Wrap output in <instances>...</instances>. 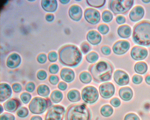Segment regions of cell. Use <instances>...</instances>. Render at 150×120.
<instances>
[{
    "label": "cell",
    "instance_id": "d590c367",
    "mask_svg": "<svg viewBox=\"0 0 150 120\" xmlns=\"http://www.w3.org/2000/svg\"><path fill=\"white\" fill-rule=\"evenodd\" d=\"M31 95L29 93L24 92L22 93L20 95V98L22 102L25 103H28L31 99Z\"/></svg>",
    "mask_w": 150,
    "mask_h": 120
},
{
    "label": "cell",
    "instance_id": "1f68e13d",
    "mask_svg": "<svg viewBox=\"0 0 150 120\" xmlns=\"http://www.w3.org/2000/svg\"><path fill=\"white\" fill-rule=\"evenodd\" d=\"M113 17L112 13L109 10H105L102 12V18L103 20L105 22H110L112 20Z\"/></svg>",
    "mask_w": 150,
    "mask_h": 120
},
{
    "label": "cell",
    "instance_id": "4dcf8cb0",
    "mask_svg": "<svg viewBox=\"0 0 150 120\" xmlns=\"http://www.w3.org/2000/svg\"><path fill=\"white\" fill-rule=\"evenodd\" d=\"M98 54L94 51L91 52L87 54L86 56V60L89 63H92L96 61L98 59Z\"/></svg>",
    "mask_w": 150,
    "mask_h": 120
},
{
    "label": "cell",
    "instance_id": "6da1fadb",
    "mask_svg": "<svg viewBox=\"0 0 150 120\" xmlns=\"http://www.w3.org/2000/svg\"><path fill=\"white\" fill-rule=\"evenodd\" d=\"M114 67L109 61L101 60L91 65L88 70L93 80L97 83L106 82L110 80Z\"/></svg>",
    "mask_w": 150,
    "mask_h": 120
},
{
    "label": "cell",
    "instance_id": "d4e9b609",
    "mask_svg": "<svg viewBox=\"0 0 150 120\" xmlns=\"http://www.w3.org/2000/svg\"><path fill=\"white\" fill-rule=\"evenodd\" d=\"M148 66L144 62L141 61L137 62L134 66V69L136 73L141 74H144L147 71Z\"/></svg>",
    "mask_w": 150,
    "mask_h": 120
},
{
    "label": "cell",
    "instance_id": "d6a6232c",
    "mask_svg": "<svg viewBox=\"0 0 150 120\" xmlns=\"http://www.w3.org/2000/svg\"><path fill=\"white\" fill-rule=\"evenodd\" d=\"M28 110L27 108L25 107H22L18 109L17 114L18 116L23 118L27 116L28 114Z\"/></svg>",
    "mask_w": 150,
    "mask_h": 120
},
{
    "label": "cell",
    "instance_id": "ab89813d",
    "mask_svg": "<svg viewBox=\"0 0 150 120\" xmlns=\"http://www.w3.org/2000/svg\"><path fill=\"white\" fill-rule=\"evenodd\" d=\"M57 54L54 52H50L48 55V59L50 61L54 62L56 61L57 59Z\"/></svg>",
    "mask_w": 150,
    "mask_h": 120
},
{
    "label": "cell",
    "instance_id": "b9f144b4",
    "mask_svg": "<svg viewBox=\"0 0 150 120\" xmlns=\"http://www.w3.org/2000/svg\"><path fill=\"white\" fill-rule=\"evenodd\" d=\"M142 80V77L141 76L137 74L134 75L132 78L133 83L135 84L140 83Z\"/></svg>",
    "mask_w": 150,
    "mask_h": 120
},
{
    "label": "cell",
    "instance_id": "f5cc1de1",
    "mask_svg": "<svg viewBox=\"0 0 150 120\" xmlns=\"http://www.w3.org/2000/svg\"><path fill=\"white\" fill-rule=\"evenodd\" d=\"M30 120H42V118L38 116H34L31 117Z\"/></svg>",
    "mask_w": 150,
    "mask_h": 120
},
{
    "label": "cell",
    "instance_id": "ffe728a7",
    "mask_svg": "<svg viewBox=\"0 0 150 120\" xmlns=\"http://www.w3.org/2000/svg\"><path fill=\"white\" fill-rule=\"evenodd\" d=\"M12 90L10 86L7 84L2 83L0 84V101L3 102L11 95Z\"/></svg>",
    "mask_w": 150,
    "mask_h": 120
},
{
    "label": "cell",
    "instance_id": "44dd1931",
    "mask_svg": "<svg viewBox=\"0 0 150 120\" xmlns=\"http://www.w3.org/2000/svg\"><path fill=\"white\" fill-rule=\"evenodd\" d=\"M41 4L42 8L48 12H53L56 11L57 4L56 0H43Z\"/></svg>",
    "mask_w": 150,
    "mask_h": 120
},
{
    "label": "cell",
    "instance_id": "8992f818",
    "mask_svg": "<svg viewBox=\"0 0 150 120\" xmlns=\"http://www.w3.org/2000/svg\"><path fill=\"white\" fill-rule=\"evenodd\" d=\"M49 105L47 100L44 98L36 97L34 98L29 105V108L33 113L40 114L43 113Z\"/></svg>",
    "mask_w": 150,
    "mask_h": 120
},
{
    "label": "cell",
    "instance_id": "9f6ffc18",
    "mask_svg": "<svg viewBox=\"0 0 150 120\" xmlns=\"http://www.w3.org/2000/svg\"><path fill=\"white\" fill-rule=\"evenodd\" d=\"M142 2L145 3H148L150 2V0H142Z\"/></svg>",
    "mask_w": 150,
    "mask_h": 120
},
{
    "label": "cell",
    "instance_id": "9a60e30c",
    "mask_svg": "<svg viewBox=\"0 0 150 120\" xmlns=\"http://www.w3.org/2000/svg\"><path fill=\"white\" fill-rule=\"evenodd\" d=\"M69 14L71 19L75 21H78L82 18V10L79 5L74 4L70 7L69 10Z\"/></svg>",
    "mask_w": 150,
    "mask_h": 120
},
{
    "label": "cell",
    "instance_id": "9c48e42d",
    "mask_svg": "<svg viewBox=\"0 0 150 120\" xmlns=\"http://www.w3.org/2000/svg\"><path fill=\"white\" fill-rule=\"evenodd\" d=\"M84 16L86 20L92 25L97 24L100 19L99 12L93 8H89L86 9L84 11Z\"/></svg>",
    "mask_w": 150,
    "mask_h": 120
},
{
    "label": "cell",
    "instance_id": "7402d4cb",
    "mask_svg": "<svg viewBox=\"0 0 150 120\" xmlns=\"http://www.w3.org/2000/svg\"><path fill=\"white\" fill-rule=\"evenodd\" d=\"M120 97L125 101L130 100L133 95V91L130 87H124L121 88L119 91Z\"/></svg>",
    "mask_w": 150,
    "mask_h": 120
},
{
    "label": "cell",
    "instance_id": "2e32d148",
    "mask_svg": "<svg viewBox=\"0 0 150 120\" xmlns=\"http://www.w3.org/2000/svg\"><path fill=\"white\" fill-rule=\"evenodd\" d=\"M88 41L93 45H96L101 41L102 37L100 33L95 30L89 31L86 35Z\"/></svg>",
    "mask_w": 150,
    "mask_h": 120
},
{
    "label": "cell",
    "instance_id": "ba28073f",
    "mask_svg": "<svg viewBox=\"0 0 150 120\" xmlns=\"http://www.w3.org/2000/svg\"><path fill=\"white\" fill-rule=\"evenodd\" d=\"M65 113L64 107L60 105L53 106L47 113L45 120H63Z\"/></svg>",
    "mask_w": 150,
    "mask_h": 120
},
{
    "label": "cell",
    "instance_id": "6f0895ef",
    "mask_svg": "<svg viewBox=\"0 0 150 120\" xmlns=\"http://www.w3.org/2000/svg\"><path fill=\"white\" fill-rule=\"evenodd\" d=\"M3 111V107H2L1 105V113Z\"/></svg>",
    "mask_w": 150,
    "mask_h": 120
},
{
    "label": "cell",
    "instance_id": "db71d44e",
    "mask_svg": "<svg viewBox=\"0 0 150 120\" xmlns=\"http://www.w3.org/2000/svg\"><path fill=\"white\" fill-rule=\"evenodd\" d=\"M145 80L147 84L150 85V75H148L146 76L145 78Z\"/></svg>",
    "mask_w": 150,
    "mask_h": 120
},
{
    "label": "cell",
    "instance_id": "60d3db41",
    "mask_svg": "<svg viewBox=\"0 0 150 120\" xmlns=\"http://www.w3.org/2000/svg\"><path fill=\"white\" fill-rule=\"evenodd\" d=\"M101 51L102 53L104 55H109L111 52L110 48L108 46L104 45L101 48Z\"/></svg>",
    "mask_w": 150,
    "mask_h": 120
},
{
    "label": "cell",
    "instance_id": "7a4b0ae2",
    "mask_svg": "<svg viewBox=\"0 0 150 120\" xmlns=\"http://www.w3.org/2000/svg\"><path fill=\"white\" fill-rule=\"evenodd\" d=\"M59 59L63 65L71 67L78 65L82 59L80 50L76 45L68 44L63 47L59 52Z\"/></svg>",
    "mask_w": 150,
    "mask_h": 120
},
{
    "label": "cell",
    "instance_id": "8d00e7d4",
    "mask_svg": "<svg viewBox=\"0 0 150 120\" xmlns=\"http://www.w3.org/2000/svg\"><path fill=\"white\" fill-rule=\"evenodd\" d=\"M14 116L12 114L5 112L1 114L0 120H15Z\"/></svg>",
    "mask_w": 150,
    "mask_h": 120
},
{
    "label": "cell",
    "instance_id": "836d02e7",
    "mask_svg": "<svg viewBox=\"0 0 150 120\" xmlns=\"http://www.w3.org/2000/svg\"><path fill=\"white\" fill-rule=\"evenodd\" d=\"M98 30L103 35H105L109 32V28L108 26L105 24H101L99 25L97 28Z\"/></svg>",
    "mask_w": 150,
    "mask_h": 120
},
{
    "label": "cell",
    "instance_id": "7c38bea8",
    "mask_svg": "<svg viewBox=\"0 0 150 120\" xmlns=\"http://www.w3.org/2000/svg\"><path fill=\"white\" fill-rule=\"evenodd\" d=\"M130 45L128 41L119 40L115 42L113 44L112 49L114 53L118 55L123 54L129 49Z\"/></svg>",
    "mask_w": 150,
    "mask_h": 120
},
{
    "label": "cell",
    "instance_id": "f6af8a7d",
    "mask_svg": "<svg viewBox=\"0 0 150 120\" xmlns=\"http://www.w3.org/2000/svg\"><path fill=\"white\" fill-rule=\"evenodd\" d=\"M49 80L51 84L55 85L58 83L59 79L58 76H56L52 75L50 77Z\"/></svg>",
    "mask_w": 150,
    "mask_h": 120
},
{
    "label": "cell",
    "instance_id": "e575fe53",
    "mask_svg": "<svg viewBox=\"0 0 150 120\" xmlns=\"http://www.w3.org/2000/svg\"><path fill=\"white\" fill-rule=\"evenodd\" d=\"M80 48L81 52L84 54H86L90 50L91 47L90 44L87 42H84L81 44Z\"/></svg>",
    "mask_w": 150,
    "mask_h": 120
},
{
    "label": "cell",
    "instance_id": "4316f807",
    "mask_svg": "<svg viewBox=\"0 0 150 120\" xmlns=\"http://www.w3.org/2000/svg\"><path fill=\"white\" fill-rule=\"evenodd\" d=\"M63 97V95L62 93L58 90L53 91L50 96L51 100L55 103L60 102L62 100Z\"/></svg>",
    "mask_w": 150,
    "mask_h": 120
},
{
    "label": "cell",
    "instance_id": "f35d334b",
    "mask_svg": "<svg viewBox=\"0 0 150 120\" xmlns=\"http://www.w3.org/2000/svg\"><path fill=\"white\" fill-rule=\"evenodd\" d=\"M110 104L113 107H118L120 104L121 102L120 100L117 97L112 98L110 100Z\"/></svg>",
    "mask_w": 150,
    "mask_h": 120
},
{
    "label": "cell",
    "instance_id": "f546056e",
    "mask_svg": "<svg viewBox=\"0 0 150 120\" xmlns=\"http://www.w3.org/2000/svg\"><path fill=\"white\" fill-rule=\"evenodd\" d=\"M89 6L97 8L102 7L105 4L106 0H86Z\"/></svg>",
    "mask_w": 150,
    "mask_h": 120
},
{
    "label": "cell",
    "instance_id": "52a82bcc",
    "mask_svg": "<svg viewBox=\"0 0 150 120\" xmlns=\"http://www.w3.org/2000/svg\"><path fill=\"white\" fill-rule=\"evenodd\" d=\"M81 95L83 100L86 103L92 104L95 103L99 97L97 89L92 86L84 87L82 90Z\"/></svg>",
    "mask_w": 150,
    "mask_h": 120
},
{
    "label": "cell",
    "instance_id": "cb8c5ba5",
    "mask_svg": "<svg viewBox=\"0 0 150 120\" xmlns=\"http://www.w3.org/2000/svg\"><path fill=\"white\" fill-rule=\"evenodd\" d=\"M69 100L71 102H75L79 101L81 99L80 92L77 90L73 89L70 90L67 94Z\"/></svg>",
    "mask_w": 150,
    "mask_h": 120
},
{
    "label": "cell",
    "instance_id": "f1b7e54d",
    "mask_svg": "<svg viewBox=\"0 0 150 120\" xmlns=\"http://www.w3.org/2000/svg\"><path fill=\"white\" fill-rule=\"evenodd\" d=\"M37 93L40 96L46 97L49 95L50 93V90L49 87L45 85H41L38 88Z\"/></svg>",
    "mask_w": 150,
    "mask_h": 120
},
{
    "label": "cell",
    "instance_id": "83f0119b",
    "mask_svg": "<svg viewBox=\"0 0 150 120\" xmlns=\"http://www.w3.org/2000/svg\"><path fill=\"white\" fill-rule=\"evenodd\" d=\"M81 81L84 84L90 83L92 80V77L90 74L88 72L83 71L81 72L79 76Z\"/></svg>",
    "mask_w": 150,
    "mask_h": 120
},
{
    "label": "cell",
    "instance_id": "5bb4252c",
    "mask_svg": "<svg viewBox=\"0 0 150 120\" xmlns=\"http://www.w3.org/2000/svg\"><path fill=\"white\" fill-rule=\"evenodd\" d=\"M144 14V10L143 7L140 5L135 6L129 13V18L133 22L138 21L141 19Z\"/></svg>",
    "mask_w": 150,
    "mask_h": 120
},
{
    "label": "cell",
    "instance_id": "bcb514c9",
    "mask_svg": "<svg viewBox=\"0 0 150 120\" xmlns=\"http://www.w3.org/2000/svg\"><path fill=\"white\" fill-rule=\"evenodd\" d=\"M47 57L46 55L44 54H41L39 55L37 57L38 61L41 63H45L46 61Z\"/></svg>",
    "mask_w": 150,
    "mask_h": 120
},
{
    "label": "cell",
    "instance_id": "ee69618b",
    "mask_svg": "<svg viewBox=\"0 0 150 120\" xmlns=\"http://www.w3.org/2000/svg\"><path fill=\"white\" fill-rule=\"evenodd\" d=\"M49 71L52 74H55L58 71L59 68L58 66L56 64H53L49 67Z\"/></svg>",
    "mask_w": 150,
    "mask_h": 120
},
{
    "label": "cell",
    "instance_id": "f907efd6",
    "mask_svg": "<svg viewBox=\"0 0 150 120\" xmlns=\"http://www.w3.org/2000/svg\"><path fill=\"white\" fill-rule=\"evenodd\" d=\"M58 87L60 90H64L67 88V85L65 82L61 81L59 83Z\"/></svg>",
    "mask_w": 150,
    "mask_h": 120
},
{
    "label": "cell",
    "instance_id": "7bdbcfd3",
    "mask_svg": "<svg viewBox=\"0 0 150 120\" xmlns=\"http://www.w3.org/2000/svg\"><path fill=\"white\" fill-rule=\"evenodd\" d=\"M47 74L46 72L43 70L39 71L37 74L38 78L40 80H44L46 79Z\"/></svg>",
    "mask_w": 150,
    "mask_h": 120
},
{
    "label": "cell",
    "instance_id": "4fadbf2b",
    "mask_svg": "<svg viewBox=\"0 0 150 120\" xmlns=\"http://www.w3.org/2000/svg\"><path fill=\"white\" fill-rule=\"evenodd\" d=\"M113 79L115 83L120 86L127 85L129 81L128 74L121 70H117L115 71L113 75Z\"/></svg>",
    "mask_w": 150,
    "mask_h": 120
},
{
    "label": "cell",
    "instance_id": "11a10c76",
    "mask_svg": "<svg viewBox=\"0 0 150 120\" xmlns=\"http://www.w3.org/2000/svg\"><path fill=\"white\" fill-rule=\"evenodd\" d=\"M70 0H59L60 2L62 4H66L68 3L69 2Z\"/></svg>",
    "mask_w": 150,
    "mask_h": 120
},
{
    "label": "cell",
    "instance_id": "816d5d0a",
    "mask_svg": "<svg viewBox=\"0 0 150 120\" xmlns=\"http://www.w3.org/2000/svg\"><path fill=\"white\" fill-rule=\"evenodd\" d=\"M46 19L48 22H51L54 19V16L52 14H48L46 16Z\"/></svg>",
    "mask_w": 150,
    "mask_h": 120
},
{
    "label": "cell",
    "instance_id": "c3c4849f",
    "mask_svg": "<svg viewBox=\"0 0 150 120\" xmlns=\"http://www.w3.org/2000/svg\"><path fill=\"white\" fill-rule=\"evenodd\" d=\"M117 23L119 24H122L124 23L126 21L125 17L122 15H118L116 18Z\"/></svg>",
    "mask_w": 150,
    "mask_h": 120
},
{
    "label": "cell",
    "instance_id": "681fc988",
    "mask_svg": "<svg viewBox=\"0 0 150 120\" xmlns=\"http://www.w3.org/2000/svg\"><path fill=\"white\" fill-rule=\"evenodd\" d=\"M12 88L13 91L16 92H20L22 90V86L19 84L15 83L13 84Z\"/></svg>",
    "mask_w": 150,
    "mask_h": 120
},
{
    "label": "cell",
    "instance_id": "e0dca14e",
    "mask_svg": "<svg viewBox=\"0 0 150 120\" xmlns=\"http://www.w3.org/2000/svg\"><path fill=\"white\" fill-rule=\"evenodd\" d=\"M60 76L62 80L68 83L73 81L75 77L73 70L68 68H64L61 70Z\"/></svg>",
    "mask_w": 150,
    "mask_h": 120
},
{
    "label": "cell",
    "instance_id": "5b68a950",
    "mask_svg": "<svg viewBox=\"0 0 150 120\" xmlns=\"http://www.w3.org/2000/svg\"><path fill=\"white\" fill-rule=\"evenodd\" d=\"M134 0H110L109 8L115 15L126 14L132 7Z\"/></svg>",
    "mask_w": 150,
    "mask_h": 120
},
{
    "label": "cell",
    "instance_id": "3957f363",
    "mask_svg": "<svg viewBox=\"0 0 150 120\" xmlns=\"http://www.w3.org/2000/svg\"><path fill=\"white\" fill-rule=\"evenodd\" d=\"M132 38L134 42L141 45H150V21L144 20L137 23L133 27Z\"/></svg>",
    "mask_w": 150,
    "mask_h": 120
},
{
    "label": "cell",
    "instance_id": "7dc6e473",
    "mask_svg": "<svg viewBox=\"0 0 150 120\" xmlns=\"http://www.w3.org/2000/svg\"><path fill=\"white\" fill-rule=\"evenodd\" d=\"M35 88V85L32 82H29L26 86L25 89L26 91L29 92H33Z\"/></svg>",
    "mask_w": 150,
    "mask_h": 120
},
{
    "label": "cell",
    "instance_id": "484cf974",
    "mask_svg": "<svg viewBox=\"0 0 150 120\" xmlns=\"http://www.w3.org/2000/svg\"><path fill=\"white\" fill-rule=\"evenodd\" d=\"M113 112V108L109 104L103 105L100 110V112L101 115L105 117L110 116L112 114Z\"/></svg>",
    "mask_w": 150,
    "mask_h": 120
},
{
    "label": "cell",
    "instance_id": "30bf717a",
    "mask_svg": "<svg viewBox=\"0 0 150 120\" xmlns=\"http://www.w3.org/2000/svg\"><path fill=\"white\" fill-rule=\"evenodd\" d=\"M99 90L101 97L105 99H108L114 95L115 89L114 85L110 82H106L101 84Z\"/></svg>",
    "mask_w": 150,
    "mask_h": 120
},
{
    "label": "cell",
    "instance_id": "ac0fdd59",
    "mask_svg": "<svg viewBox=\"0 0 150 120\" xmlns=\"http://www.w3.org/2000/svg\"><path fill=\"white\" fill-rule=\"evenodd\" d=\"M20 105L19 101L15 98L10 99L6 101L4 104L5 110L8 112L15 111Z\"/></svg>",
    "mask_w": 150,
    "mask_h": 120
},
{
    "label": "cell",
    "instance_id": "74e56055",
    "mask_svg": "<svg viewBox=\"0 0 150 120\" xmlns=\"http://www.w3.org/2000/svg\"><path fill=\"white\" fill-rule=\"evenodd\" d=\"M124 120H140L138 116L133 113L127 114L125 116Z\"/></svg>",
    "mask_w": 150,
    "mask_h": 120
},
{
    "label": "cell",
    "instance_id": "603a6c76",
    "mask_svg": "<svg viewBox=\"0 0 150 120\" xmlns=\"http://www.w3.org/2000/svg\"><path fill=\"white\" fill-rule=\"evenodd\" d=\"M119 36L123 38H127L131 35L132 30L128 25L124 24L120 26L117 30Z\"/></svg>",
    "mask_w": 150,
    "mask_h": 120
},
{
    "label": "cell",
    "instance_id": "8fae6325",
    "mask_svg": "<svg viewBox=\"0 0 150 120\" xmlns=\"http://www.w3.org/2000/svg\"><path fill=\"white\" fill-rule=\"evenodd\" d=\"M130 54L134 59L137 61L141 60L146 58L148 55V52L144 47L136 45L132 48Z\"/></svg>",
    "mask_w": 150,
    "mask_h": 120
},
{
    "label": "cell",
    "instance_id": "277c9868",
    "mask_svg": "<svg viewBox=\"0 0 150 120\" xmlns=\"http://www.w3.org/2000/svg\"><path fill=\"white\" fill-rule=\"evenodd\" d=\"M91 113L85 104L76 103L70 105L66 114V120H90Z\"/></svg>",
    "mask_w": 150,
    "mask_h": 120
},
{
    "label": "cell",
    "instance_id": "d6986e66",
    "mask_svg": "<svg viewBox=\"0 0 150 120\" xmlns=\"http://www.w3.org/2000/svg\"><path fill=\"white\" fill-rule=\"evenodd\" d=\"M21 59L20 56L16 53L11 54L8 58L6 64L10 68H14L18 66L21 63Z\"/></svg>",
    "mask_w": 150,
    "mask_h": 120
}]
</instances>
